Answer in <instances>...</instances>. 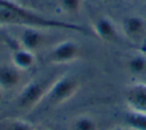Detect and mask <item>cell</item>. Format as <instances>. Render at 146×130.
Masks as SVG:
<instances>
[{
  "label": "cell",
  "mask_w": 146,
  "mask_h": 130,
  "mask_svg": "<svg viewBox=\"0 0 146 130\" xmlns=\"http://www.w3.org/2000/svg\"><path fill=\"white\" fill-rule=\"evenodd\" d=\"M123 35L131 42H140L146 34V21L137 15H130L122 19Z\"/></svg>",
  "instance_id": "8992f818"
},
{
  "label": "cell",
  "mask_w": 146,
  "mask_h": 130,
  "mask_svg": "<svg viewBox=\"0 0 146 130\" xmlns=\"http://www.w3.org/2000/svg\"><path fill=\"white\" fill-rule=\"evenodd\" d=\"M100 1H103V2H110V1H113V0H100Z\"/></svg>",
  "instance_id": "d6986e66"
},
{
  "label": "cell",
  "mask_w": 146,
  "mask_h": 130,
  "mask_svg": "<svg viewBox=\"0 0 146 130\" xmlns=\"http://www.w3.org/2000/svg\"><path fill=\"white\" fill-rule=\"evenodd\" d=\"M80 87L81 82L79 78L74 75H58L51 84L44 100H48L49 104L54 106L63 105L78 94Z\"/></svg>",
  "instance_id": "3957f363"
},
{
  "label": "cell",
  "mask_w": 146,
  "mask_h": 130,
  "mask_svg": "<svg viewBox=\"0 0 146 130\" xmlns=\"http://www.w3.org/2000/svg\"><path fill=\"white\" fill-rule=\"evenodd\" d=\"M22 71L15 67L11 63L0 66V88L2 90H11L22 81Z\"/></svg>",
  "instance_id": "30bf717a"
},
{
  "label": "cell",
  "mask_w": 146,
  "mask_h": 130,
  "mask_svg": "<svg viewBox=\"0 0 146 130\" xmlns=\"http://www.w3.org/2000/svg\"><path fill=\"white\" fill-rule=\"evenodd\" d=\"M112 130H131V129H129V128H121V127H117V128H114V129H112Z\"/></svg>",
  "instance_id": "2e32d148"
},
{
  "label": "cell",
  "mask_w": 146,
  "mask_h": 130,
  "mask_svg": "<svg viewBox=\"0 0 146 130\" xmlns=\"http://www.w3.org/2000/svg\"><path fill=\"white\" fill-rule=\"evenodd\" d=\"M125 101L131 111L146 113V83L136 82L125 90Z\"/></svg>",
  "instance_id": "ba28073f"
},
{
  "label": "cell",
  "mask_w": 146,
  "mask_h": 130,
  "mask_svg": "<svg viewBox=\"0 0 146 130\" xmlns=\"http://www.w3.org/2000/svg\"><path fill=\"white\" fill-rule=\"evenodd\" d=\"M36 130H51V129H47V128H41V129H36Z\"/></svg>",
  "instance_id": "ac0fdd59"
},
{
  "label": "cell",
  "mask_w": 146,
  "mask_h": 130,
  "mask_svg": "<svg viewBox=\"0 0 146 130\" xmlns=\"http://www.w3.org/2000/svg\"><path fill=\"white\" fill-rule=\"evenodd\" d=\"M0 46H1V39H0Z\"/></svg>",
  "instance_id": "ffe728a7"
},
{
  "label": "cell",
  "mask_w": 146,
  "mask_h": 130,
  "mask_svg": "<svg viewBox=\"0 0 146 130\" xmlns=\"http://www.w3.org/2000/svg\"><path fill=\"white\" fill-rule=\"evenodd\" d=\"M124 121L131 130H146V113L129 109L124 115Z\"/></svg>",
  "instance_id": "8fae6325"
},
{
  "label": "cell",
  "mask_w": 146,
  "mask_h": 130,
  "mask_svg": "<svg viewBox=\"0 0 146 130\" xmlns=\"http://www.w3.org/2000/svg\"><path fill=\"white\" fill-rule=\"evenodd\" d=\"M2 91H3V90L0 88V100H1V98H2Z\"/></svg>",
  "instance_id": "e0dca14e"
},
{
  "label": "cell",
  "mask_w": 146,
  "mask_h": 130,
  "mask_svg": "<svg viewBox=\"0 0 146 130\" xmlns=\"http://www.w3.org/2000/svg\"><path fill=\"white\" fill-rule=\"evenodd\" d=\"M0 130H36V128L25 120L11 119L0 121Z\"/></svg>",
  "instance_id": "5bb4252c"
},
{
  "label": "cell",
  "mask_w": 146,
  "mask_h": 130,
  "mask_svg": "<svg viewBox=\"0 0 146 130\" xmlns=\"http://www.w3.org/2000/svg\"><path fill=\"white\" fill-rule=\"evenodd\" d=\"M47 41V35L41 27L35 26H23V30L19 34V47L25 48L35 52L44 46Z\"/></svg>",
  "instance_id": "5b68a950"
},
{
  "label": "cell",
  "mask_w": 146,
  "mask_h": 130,
  "mask_svg": "<svg viewBox=\"0 0 146 130\" xmlns=\"http://www.w3.org/2000/svg\"><path fill=\"white\" fill-rule=\"evenodd\" d=\"M58 75L51 74L43 78H38L26 83L16 98V104L22 109H33L43 101L49 92V89Z\"/></svg>",
  "instance_id": "7a4b0ae2"
},
{
  "label": "cell",
  "mask_w": 146,
  "mask_h": 130,
  "mask_svg": "<svg viewBox=\"0 0 146 130\" xmlns=\"http://www.w3.org/2000/svg\"><path fill=\"white\" fill-rule=\"evenodd\" d=\"M127 68L131 74H141L146 71V55L135 54L127 60Z\"/></svg>",
  "instance_id": "7c38bea8"
},
{
  "label": "cell",
  "mask_w": 146,
  "mask_h": 130,
  "mask_svg": "<svg viewBox=\"0 0 146 130\" xmlns=\"http://www.w3.org/2000/svg\"><path fill=\"white\" fill-rule=\"evenodd\" d=\"M0 25H16V26H35L41 29H60L76 31L84 33V29L80 25L59 22L46 18L22 6L17 8H0Z\"/></svg>",
  "instance_id": "6da1fadb"
},
{
  "label": "cell",
  "mask_w": 146,
  "mask_h": 130,
  "mask_svg": "<svg viewBox=\"0 0 146 130\" xmlns=\"http://www.w3.org/2000/svg\"><path fill=\"white\" fill-rule=\"evenodd\" d=\"M95 35L104 42H114L119 38V31L112 18L108 16H98L91 24Z\"/></svg>",
  "instance_id": "52a82bcc"
},
{
  "label": "cell",
  "mask_w": 146,
  "mask_h": 130,
  "mask_svg": "<svg viewBox=\"0 0 146 130\" xmlns=\"http://www.w3.org/2000/svg\"><path fill=\"white\" fill-rule=\"evenodd\" d=\"M83 6V0H58L59 9L66 15H76Z\"/></svg>",
  "instance_id": "9a60e30c"
},
{
  "label": "cell",
  "mask_w": 146,
  "mask_h": 130,
  "mask_svg": "<svg viewBox=\"0 0 146 130\" xmlns=\"http://www.w3.org/2000/svg\"><path fill=\"white\" fill-rule=\"evenodd\" d=\"M10 60H11L10 63L22 72L33 68L36 64L35 52L27 50L25 48H22V47L15 48L13 50L10 55Z\"/></svg>",
  "instance_id": "9c48e42d"
},
{
  "label": "cell",
  "mask_w": 146,
  "mask_h": 130,
  "mask_svg": "<svg viewBox=\"0 0 146 130\" xmlns=\"http://www.w3.org/2000/svg\"><path fill=\"white\" fill-rule=\"evenodd\" d=\"M81 46L74 40H63L56 43L48 54V62L56 65L72 63L81 57Z\"/></svg>",
  "instance_id": "277c9868"
},
{
  "label": "cell",
  "mask_w": 146,
  "mask_h": 130,
  "mask_svg": "<svg viewBox=\"0 0 146 130\" xmlns=\"http://www.w3.org/2000/svg\"><path fill=\"white\" fill-rule=\"evenodd\" d=\"M72 130H98V124L92 116L88 114H81L74 119L72 123Z\"/></svg>",
  "instance_id": "4fadbf2b"
},
{
  "label": "cell",
  "mask_w": 146,
  "mask_h": 130,
  "mask_svg": "<svg viewBox=\"0 0 146 130\" xmlns=\"http://www.w3.org/2000/svg\"><path fill=\"white\" fill-rule=\"evenodd\" d=\"M9 1H14V0H9Z\"/></svg>",
  "instance_id": "44dd1931"
}]
</instances>
